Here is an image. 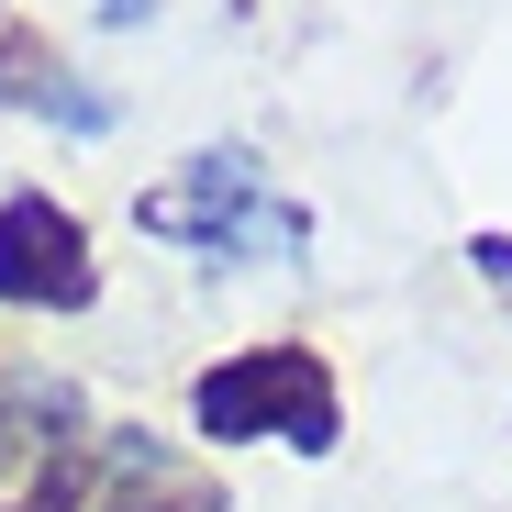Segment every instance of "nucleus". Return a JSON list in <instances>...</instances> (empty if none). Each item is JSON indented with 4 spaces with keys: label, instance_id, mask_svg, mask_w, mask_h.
I'll return each instance as SVG.
<instances>
[{
    "label": "nucleus",
    "instance_id": "7",
    "mask_svg": "<svg viewBox=\"0 0 512 512\" xmlns=\"http://www.w3.org/2000/svg\"><path fill=\"white\" fill-rule=\"evenodd\" d=\"M101 12H112V23H134V12H145V0H101Z\"/></svg>",
    "mask_w": 512,
    "mask_h": 512
},
{
    "label": "nucleus",
    "instance_id": "3",
    "mask_svg": "<svg viewBox=\"0 0 512 512\" xmlns=\"http://www.w3.org/2000/svg\"><path fill=\"white\" fill-rule=\"evenodd\" d=\"M0 301H34V312H78L90 301V234H78L45 190L0 201Z\"/></svg>",
    "mask_w": 512,
    "mask_h": 512
},
{
    "label": "nucleus",
    "instance_id": "5",
    "mask_svg": "<svg viewBox=\"0 0 512 512\" xmlns=\"http://www.w3.org/2000/svg\"><path fill=\"white\" fill-rule=\"evenodd\" d=\"M0 67H12V78H0V90H12V101H34V112H56V123H78V134H101L112 123V101L101 90H56V67L12 34V45H0Z\"/></svg>",
    "mask_w": 512,
    "mask_h": 512
},
{
    "label": "nucleus",
    "instance_id": "4",
    "mask_svg": "<svg viewBox=\"0 0 512 512\" xmlns=\"http://www.w3.org/2000/svg\"><path fill=\"white\" fill-rule=\"evenodd\" d=\"M101 512H223V490H212L179 446L112 435V490H101Z\"/></svg>",
    "mask_w": 512,
    "mask_h": 512
},
{
    "label": "nucleus",
    "instance_id": "6",
    "mask_svg": "<svg viewBox=\"0 0 512 512\" xmlns=\"http://www.w3.org/2000/svg\"><path fill=\"white\" fill-rule=\"evenodd\" d=\"M56 501H67V468H56V479H45L34 501H12V512H56Z\"/></svg>",
    "mask_w": 512,
    "mask_h": 512
},
{
    "label": "nucleus",
    "instance_id": "1",
    "mask_svg": "<svg viewBox=\"0 0 512 512\" xmlns=\"http://www.w3.org/2000/svg\"><path fill=\"white\" fill-rule=\"evenodd\" d=\"M190 423L212 446H256V435H279L301 457H334V435H346V412H334V368L312 346H245L223 368L190 379Z\"/></svg>",
    "mask_w": 512,
    "mask_h": 512
},
{
    "label": "nucleus",
    "instance_id": "2",
    "mask_svg": "<svg viewBox=\"0 0 512 512\" xmlns=\"http://www.w3.org/2000/svg\"><path fill=\"white\" fill-rule=\"evenodd\" d=\"M145 234L167 245H201V256H301V201H279L268 179H256V156H190L167 190L134 201Z\"/></svg>",
    "mask_w": 512,
    "mask_h": 512
}]
</instances>
